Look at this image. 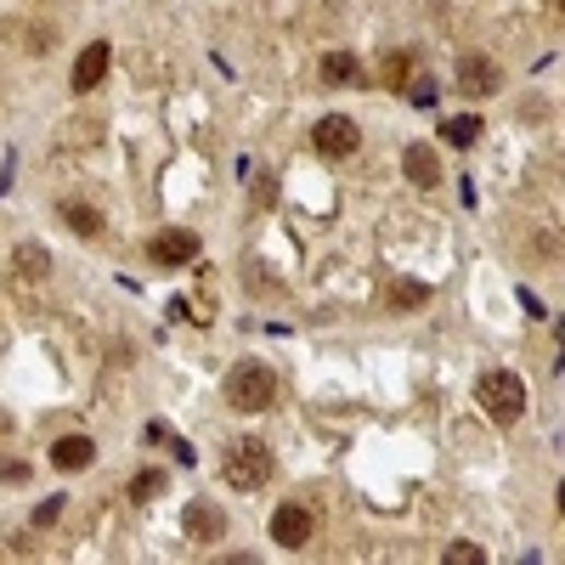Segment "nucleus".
Masks as SVG:
<instances>
[{
    "label": "nucleus",
    "mask_w": 565,
    "mask_h": 565,
    "mask_svg": "<svg viewBox=\"0 0 565 565\" xmlns=\"http://www.w3.org/2000/svg\"><path fill=\"white\" fill-rule=\"evenodd\" d=\"M148 260L153 266H187V260H198V238L192 232H158L148 244Z\"/></svg>",
    "instance_id": "obj_9"
},
{
    "label": "nucleus",
    "mask_w": 565,
    "mask_h": 565,
    "mask_svg": "<svg viewBox=\"0 0 565 565\" xmlns=\"http://www.w3.org/2000/svg\"><path fill=\"white\" fill-rule=\"evenodd\" d=\"M311 538H317V515H311L306 504H278V509H272V543L306 549Z\"/></svg>",
    "instance_id": "obj_5"
},
{
    "label": "nucleus",
    "mask_w": 565,
    "mask_h": 565,
    "mask_svg": "<svg viewBox=\"0 0 565 565\" xmlns=\"http://www.w3.org/2000/svg\"><path fill=\"white\" fill-rule=\"evenodd\" d=\"M91 458H96V442H91V436H62V442L51 447V463H57L62 475L91 470Z\"/></svg>",
    "instance_id": "obj_11"
},
{
    "label": "nucleus",
    "mask_w": 565,
    "mask_h": 565,
    "mask_svg": "<svg viewBox=\"0 0 565 565\" xmlns=\"http://www.w3.org/2000/svg\"><path fill=\"white\" fill-rule=\"evenodd\" d=\"M413 103H419V108L436 103V80H419V85H413Z\"/></svg>",
    "instance_id": "obj_19"
},
{
    "label": "nucleus",
    "mask_w": 565,
    "mask_h": 565,
    "mask_svg": "<svg viewBox=\"0 0 565 565\" xmlns=\"http://www.w3.org/2000/svg\"><path fill=\"white\" fill-rule=\"evenodd\" d=\"M57 215H62V226H69V232H80V238H96V232H103V210H96V204H80V198H69Z\"/></svg>",
    "instance_id": "obj_12"
},
{
    "label": "nucleus",
    "mask_w": 565,
    "mask_h": 565,
    "mask_svg": "<svg viewBox=\"0 0 565 565\" xmlns=\"http://www.w3.org/2000/svg\"><path fill=\"white\" fill-rule=\"evenodd\" d=\"M311 148H317L322 158H351V153L362 148V130H356V119H345V114H322V119L311 125Z\"/></svg>",
    "instance_id": "obj_4"
},
{
    "label": "nucleus",
    "mask_w": 565,
    "mask_h": 565,
    "mask_svg": "<svg viewBox=\"0 0 565 565\" xmlns=\"http://www.w3.org/2000/svg\"><path fill=\"white\" fill-rule=\"evenodd\" d=\"M442 137H447L452 148H475V137H481V119H475V114H463V119H447V125H442Z\"/></svg>",
    "instance_id": "obj_15"
},
{
    "label": "nucleus",
    "mask_w": 565,
    "mask_h": 565,
    "mask_svg": "<svg viewBox=\"0 0 565 565\" xmlns=\"http://www.w3.org/2000/svg\"><path fill=\"white\" fill-rule=\"evenodd\" d=\"M108 40H91L85 51H80V62H74V91L85 96V91H96V85H103V74H108Z\"/></svg>",
    "instance_id": "obj_10"
},
{
    "label": "nucleus",
    "mask_w": 565,
    "mask_h": 565,
    "mask_svg": "<svg viewBox=\"0 0 565 565\" xmlns=\"http://www.w3.org/2000/svg\"><path fill=\"white\" fill-rule=\"evenodd\" d=\"M442 560H447V565H486V549H475V543H447Z\"/></svg>",
    "instance_id": "obj_18"
},
{
    "label": "nucleus",
    "mask_w": 565,
    "mask_h": 565,
    "mask_svg": "<svg viewBox=\"0 0 565 565\" xmlns=\"http://www.w3.org/2000/svg\"><path fill=\"white\" fill-rule=\"evenodd\" d=\"M458 91H463V96H492V91H504V69H497L486 51H463V57H458Z\"/></svg>",
    "instance_id": "obj_6"
},
{
    "label": "nucleus",
    "mask_w": 565,
    "mask_h": 565,
    "mask_svg": "<svg viewBox=\"0 0 565 565\" xmlns=\"http://www.w3.org/2000/svg\"><path fill=\"white\" fill-rule=\"evenodd\" d=\"M402 170H408V181L413 187H442V153L429 148V142H408V153H402Z\"/></svg>",
    "instance_id": "obj_8"
},
{
    "label": "nucleus",
    "mask_w": 565,
    "mask_h": 565,
    "mask_svg": "<svg viewBox=\"0 0 565 565\" xmlns=\"http://www.w3.org/2000/svg\"><path fill=\"white\" fill-rule=\"evenodd\" d=\"M57 515H62V504H57V497H46V504H40V509H35V526H51V520H57Z\"/></svg>",
    "instance_id": "obj_20"
},
{
    "label": "nucleus",
    "mask_w": 565,
    "mask_h": 565,
    "mask_svg": "<svg viewBox=\"0 0 565 565\" xmlns=\"http://www.w3.org/2000/svg\"><path fill=\"white\" fill-rule=\"evenodd\" d=\"M385 301H390L396 311H408V306H424V301H429V289H424V283H408V278H402V283H390V294H385Z\"/></svg>",
    "instance_id": "obj_16"
},
{
    "label": "nucleus",
    "mask_w": 565,
    "mask_h": 565,
    "mask_svg": "<svg viewBox=\"0 0 565 565\" xmlns=\"http://www.w3.org/2000/svg\"><path fill=\"white\" fill-rule=\"evenodd\" d=\"M158 492H164V475H158V470L130 475V497H137V504H148V497H158Z\"/></svg>",
    "instance_id": "obj_17"
},
{
    "label": "nucleus",
    "mask_w": 565,
    "mask_h": 565,
    "mask_svg": "<svg viewBox=\"0 0 565 565\" xmlns=\"http://www.w3.org/2000/svg\"><path fill=\"white\" fill-rule=\"evenodd\" d=\"M0 475H7V481L17 486V481H28V463H17V458H12V463H0Z\"/></svg>",
    "instance_id": "obj_21"
},
{
    "label": "nucleus",
    "mask_w": 565,
    "mask_h": 565,
    "mask_svg": "<svg viewBox=\"0 0 565 565\" xmlns=\"http://www.w3.org/2000/svg\"><path fill=\"white\" fill-rule=\"evenodd\" d=\"M272 447H266L260 436H244V442H232L226 447V458H221V475H226V486L232 492H260L266 481H272Z\"/></svg>",
    "instance_id": "obj_1"
},
{
    "label": "nucleus",
    "mask_w": 565,
    "mask_h": 565,
    "mask_svg": "<svg viewBox=\"0 0 565 565\" xmlns=\"http://www.w3.org/2000/svg\"><path fill=\"white\" fill-rule=\"evenodd\" d=\"M12 266H17V272H23V278H46V272H51V255H46L40 244H17V255H12Z\"/></svg>",
    "instance_id": "obj_14"
},
{
    "label": "nucleus",
    "mask_w": 565,
    "mask_h": 565,
    "mask_svg": "<svg viewBox=\"0 0 565 565\" xmlns=\"http://www.w3.org/2000/svg\"><path fill=\"white\" fill-rule=\"evenodd\" d=\"M322 80H328V85H351V80H362V62H356L351 51H328V57H322Z\"/></svg>",
    "instance_id": "obj_13"
},
{
    "label": "nucleus",
    "mask_w": 565,
    "mask_h": 565,
    "mask_svg": "<svg viewBox=\"0 0 565 565\" xmlns=\"http://www.w3.org/2000/svg\"><path fill=\"white\" fill-rule=\"evenodd\" d=\"M475 402H481V413H486L497 429H509V424L526 413V385H520V374H509V368H492V374L475 379Z\"/></svg>",
    "instance_id": "obj_2"
},
{
    "label": "nucleus",
    "mask_w": 565,
    "mask_h": 565,
    "mask_svg": "<svg viewBox=\"0 0 565 565\" xmlns=\"http://www.w3.org/2000/svg\"><path fill=\"white\" fill-rule=\"evenodd\" d=\"M226 402L238 413H266L278 402V374L266 368V362H238V368L226 374Z\"/></svg>",
    "instance_id": "obj_3"
},
{
    "label": "nucleus",
    "mask_w": 565,
    "mask_h": 565,
    "mask_svg": "<svg viewBox=\"0 0 565 565\" xmlns=\"http://www.w3.org/2000/svg\"><path fill=\"white\" fill-rule=\"evenodd\" d=\"M181 526H187L192 543H221V538H226V509H215L210 497H198V504H187Z\"/></svg>",
    "instance_id": "obj_7"
}]
</instances>
